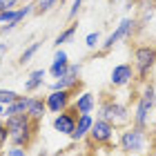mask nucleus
I'll return each instance as SVG.
<instances>
[{"label":"nucleus","instance_id":"nucleus-28","mask_svg":"<svg viewBox=\"0 0 156 156\" xmlns=\"http://www.w3.org/2000/svg\"><path fill=\"white\" fill-rule=\"evenodd\" d=\"M7 51H9V45H7V42H0V56H2V58H5Z\"/></svg>","mask_w":156,"mask_h":156},{"label":"nucleus","instance_id":"nucleus-11","mask_svg":"<svg viewBox=\"0 0 156 156\" xmlns=\"http://www.w3.org/2000/svg\"><path fill=\"white\" fill-rule=\"evenodd\" d=\"M76 120H78V114H76V109H72V105H69V109H65V112H60V114L54 116L51 125H54V129L58 134H62V136H72V132L76 127Z\"/></svg>","mask_w":156,"mask_h":156},{"label":"nucleus","instance_id":"nucleus-22","mask_svg":"<svg viewBox=\"0 0 156 156\" xmlns=\"http://www.w3.org/2000/svg\"><path fill=\"white\" fill-rule=\"evenodd\" d=\"M58 2H60V0H38V2H36V9H34V11L42 16V13L51 11V9H54V7L58 5Z\"/></svg>","mask_w":156,"mask_h":156},{"label":"nucleus","instance_id":"nucleus-23","mask_svg":"<svg viewBox=\"0 0 156 156\" xmlns=\"http://www.w3.org/2000/svg\"><path fill=\"white\" fill-rule=\"evenodd\" d=\"M85 45H87L89 49L101 47V34H98V31H91V34H87V38H85Z\"/></svg>","mask_w":156,"mask_h":156},{"label":"nucleus","instance_id":"nucleus-12","mask_svg":"<svg viewBox=\"0 0 156 156\" xmlns=\"http://www.w3.org/2000/svg\"><path fill=\"white\" fill-rule=\"evenodd\" d=\"M91 125H94V116L91 114H78V120H76V127H74V132H72V138L74 143H80V140H85L89 136V129H91Z\"/></svg>","mask_w":156,"mask_h":156},{"label":"nucleus","instance_id":"nucleus-16","mask_svg":"<svg viewBox=\"0 0 156 156\" xmlns=\"http://www.w3.org/2000/svg\"><path fill=\"white\" fill-rule=\"evenodd\" d=\"M45 78H47V69H34V72L25 78V91L27 94H34V91H38L42 85H45Z\"/></svg>","mask_w":156,"mask_h":156},{"label":"nucleus","instance_id":"nucleus-19","mask_svg":"<svg viewBox=\"0 0 156 156\" xmlns=\"http://www.w3.org/2000/svg\"><path fill=\"white\" fill-rule=\"evenodd\" d=\"M154 13H156V5H154V2H145V5H143V13L136 18V20H138V27H145L147 20L154 18Z\"/></svg>","mask_w":156,"mask_h":156},{"label":"nucleus","instance_id":"nucleus-24","mask_svg":"<svg viewBox=\"0 0 156 156\" xmlns=\"http://www.w3.org/2000/svg\"><path fill=\"white\" fill-rule=\"evenodd\" d=\"M83 9V0H72V7H69V13H67V18L69 20H74L78 16V11Z\"/></svg>","mask_w":156,"mask_h":156},{"label":"nucleus","instance_id":"nucleus-32","mask_svg":"<svg viewBox=\"0 0 156 156\" xmlns=\"http://www.w3.org/2000/svg\"><path fill=\"white\" fill-rule=\"evenodd\" d=\"M129 2H138V0H129Z\"/></svg>","mask_w":156,"mask_h":156},{"label":"nucleus","instance_id":"nucleus-29","mask_svg":"<svg viewBox=\"0 0 156 156\" xmlns=\"http://www.w3.org/2000/svg\"><path fill=\"white\" fill-rule=\"evenodd\" d=\"M147 156H156V147H152V152H147Z\"/></svg>","mask_w":156,"mask_h":156},{"label":"nucleus","instance_id":"nucleus-4","mask_svg":"<svg viewBox=\"0 0 156 156\" xmlns=\"http://www.w3.org/2000/svg\"><path fill=\"white\" fill-rule=\"evenodd\" d=\"M134 72H136L138 80L147 83V76L152 74V69L156 67V45H138L134 49Z\"/></svg>","mask_w":156,"mask_h":156},{"label":"nucleus","instance_id":"nucleus-30","mask_svg":"<svg viewBox=\"0 0 156 156\" xmlns=\"http://www.w3.org/2000/svg\"><path fill=\"white\" fill-rule=\"evenodd\" d=\"M0 116H5V107H2V105H0Z\"/></svg>","mask_w":156,"mask_h":156},{"label":"nucleus","instance_id":"nucleus-31","mask_svg":"<svg viewBox=\"0 0 156 156\" xmlns=\"http://www.w3.org/2000/svg\"><path fill=\"white\" fill-rule=\"evenodd\" d=\"M0 67H2V56H0Z\"/></svg>","mask_w":156,"mask_h":156},{"label":"nucleus","instance_id":"nucleus-33","mask_svg":"<svg viewBox=\"0 0 156 156\" xmlns=\"http://www.w3.org/2000/svg\"><path fill=\"white\" fill-rule=\"evenodd\" d=\"M78 156H87V154H78Z\"/></svg>","mask_w":156,"mask_h":156},{"label":"nucleus","instance_id":"nucleus-8","mask_svg":"<svg viewBox=\"0 0 156 156\" xmlns=\"http://www.w3.org/2000/svg\"><path fill=\"white\" fill-rule=\"evenodd\" d=\"M72 96H74L72 89H51L45 96L47 112H51V114H60V112L69 109V105H72Z\"/></svg>","mask_w":156,"mask_h":156},{"label":"nucleus","instance_id":"nucleus-21","mask_svg":"<svg viewBox=\"0 0 156 156\" xmlns=\"http://www.w3.org/2000/svg\"><path fill=\"white\" fill-rule=\"evenodd\" d=\"M18 98H20L18 91H13V89H0V105H2V107L11 105L13 101H18Z\"/></svg>","mask_w":156,"mask_h":156},{"label":"nucleus","instance_id":"nucleus-7","mask_svg":"<svg viewBox=\"0 0 156 156\" xmlns=\"http://www.w3.org/2000/svg\"><path fill=\"white\" fill-rule=\"evenodd\" d=\"M114 132H116V127L112 123H107L103 118H94V125H91L87 138L91 145H109L114 140Z\"/></svg>","mask_w":156,"mask_h":156},{"label":"nucleus","instance_id":"nucleus-1","mask_svg":"<svg viewBox=\"0 0 156 156\" xmlns=\"http://www.w3.org/2000/svg\"><path fill=\"white\" fill-rule=\"evenodd\" d=\"M152 143V134L147 127H138L134 125L120 132L118 136V147L120 152L127 156H147V147Z\"/></svg>","mask_w":156,"mask_h":156},{"label":"nucleus","instance_id":"nucleus-34","mask_svg":"<svg viewBox=\"0 0 156 156\" xmlns=\"http://www.w3.org/2000/svg\"><path fill=\"white\" fill-rule=\"evenodd\" d=\"M60 2H67V0H60Z\"/></svg>","mask_w":156,"mask_h":156},{"label":"nucleus","instance_id":"nucleus-25","mask_svg":"<svg viewBox=\"0 0 156 156\" xmlns=\"http://www.w3.org/2000/svg\"><path fill=\"white\" fill-rule=\"evenodd\" d=\"M5 156H29L27 154V147H18V145H11L9 150H7Z\"/></svg>","mask_w":156,"mask_h":156},{"label":"nucleus","instance_id":"nucleus-13","mask_svg":"<svg viewBox=\"0 0 156 156\" xmlns=\"http://www.w3.org/2000/svg\"><path fill=\"white\" fill-rule=\"evenodd\" d=\"M72 109H76V114H91L96 109V96L91 91H80L72 101Z\"/></svg>","mask_w":156,"mask_h":156},{"label":"nucleus","instance_id":"nucleus-27","mask_svg":"<svg viewBox=\"0 0 156 156\" xmlns=\"http://www.w3.org/2000/svg\"><path fill=\"white\" fill-rule=\"evenodd\" d=\"M20 0H0V11H7V9H16V5Z\"/></svg>","mask_w":156,"mask_h":156},{"label":"nucleus","instance_id":"nucleus-18","mask_svg":"<svg viewBox=\"0 0 156 156\" xmlns=\"http://www.w3.org/2000/svg\"><path fill=\"white\" fill-rule=\"evenodd\" d=\"M76 31H78V23H72V25L67 27V29H62L58 36H56L54 47H56V49H60V45H65V42H69V40L74 38V34H76Z\"/></svg>","mask_w":156,"mask_h":156},{"label":"nucleus","instance_id":"nucleus-9","mask_svg":"<svg viewBox=\"0 0 156 156\" xmlns=\"http://www.w3.org/2000/svg\"><path fill=\"white\" fill-rule=\"evenodd\" d=\"M134 78H136V72H134L132 62H118L109 72V85L112 87H127L134 83Z\"/></svg>","mask_w":156,"mask_h":156},{"label":"nucleus","instance_id":"nucleus-20","mask_svg":"<svg viewBox=\"0 0 156 156\" xmlns=\"http://www.w3.org/2000/svg\"><path fill=\"white\" fill-rule=\"evenodd\" d=\"M40 45H42V42H31V45L27 47V49H25L23 54H20V60H18L20 65H27V62H29V60L34 58V56L38 54V49H40Z\"/></svg>","mask_w":156,"mask_h":156},{"label":"nucleus","instance_id":"nucleus-5","mask_svg":"<svg viewBox=\"0 0 156 156\" xmlns=\"http://www.w3.org/2000/svg\"><path fill=\"white\" fill-rule=\"evenodd\" d=\"M98 118H103L107 123H112L114 127H118V125L129 123L132 112L125 103H118L116 98H107V101H103L98 105Z\"/></svg>","mask_w":156,"mask_h":156},{"label":"nucleus","instance_id":"nucleus-26","mask_svg":"<svg viewBox=\"0 0 156 156\" xmlns=\"http://www.w3.org/2000/svg\"><path fill=\"white\" fill-rule=\"evenodd\" d=\"M7 140H9V132H7L5 120H0V152H2V147H5Z\"/></svg>","mask_w":156,"mask_h":156},{"label":"nucleus","instance_id":"nucleus-10","mask_svg":"<svg viewBox=\"0 0 156 156\" xmlns=\"http://www.w3.org/2000/svg\"><path fill=\"white\" fill-rule=\"evenodd\" d=\"M80 69H83L80 62H76V65L69 62V69L51 83V89H72L74 91L76 87H80Z\"/></svg>","mask_w":156,"mask_h":156},{"label":"nucleus","instance_id":"nucleus-6","mask_svg":"<svg viewBox=\"0 0 156 156\" xmlns=\"http://www.w3.org/2000/svg\"><path fill=\"white\" fill-rule=\"evenodd\" d=\"M136 27H138V20L136 18H123L116 25V29L105 38V42H101V51L107 54V51H112V49L118 45L120 40H129L134 36V31H136Z\"/></svg>","mask_w":156,"mask_h":156},{"label":"nucleus","instance_id":"nucleus-17","mask_svg":"<svg viewBox=\"0 0 156 156\" xmlns=\"http://www.w3.org/2000/svg\"><path fill=\"white\" fill-rule=\"evenodd\" d=\"M27 105H29V96H20L18 101H13L11 105H7V107H5V118L27 114Z\"/></svg>","mask_w":156,"mask_h":156},{"label":"nucleus","instance_id":"nucleus-14","mask_svg":"<svg viewBox=\"0 0 156 156\" xmlns=\"http://www.w3.org/2000/svg\"><path fill=\"white\" fill-rule=\"evenodd\" d=\"M69 69V56H67V51H62V49H56V54H54V62L49 65V69H47V74L54 78H60L62 74H65Z\"/></svg>","mask_w":156,"mask_h":156},{"label":"nucleus","instance_id":"nucleus-3","mask_svg":"<svg viewBox=\"0 0 156 156\" xmlns=\"http://www.w3.org/2000/svg\"><path fill=\"white\" fill-rule=\"evenodd\" d=\"M156 107V87L150 83H145L143 91L138 94V101H136V109H134V116H132V123L138 125V127H147L150 125V114Z\"/></svg>","mask_w":156,"mask_h":156},{"label":"nucleus","instance_id":"nucleus-2","mask_svg":"<svg viewBox=\"0 0 156 156\" xmlns=\"http://www.w3.org/2000/svg\"><path fill=\"white\" fill-rule=\"evenodd\" d=\"M5 125H7V132H9L11 145H18V147H29V143L38 132V123L31 120L27 114L5 118Z\"/></svg>","mask_w":156,"mask_h":156},{"label":"nucleus","instance_id":"nucleus-15","mask_svg":"<svg viewBox=\"0 0 156 156\" xmlns=\"http://www.w3.org/2000/svg\"><path fill=\"white\" fill-rule=\"evenodd\" d=\"M45 114H47L45 98H40V96H29V105H27V116H29L31 120H36V123H40V120L45 118Z\"/></svg>","mask_w":156,"mask_h":156}]
</instances>
